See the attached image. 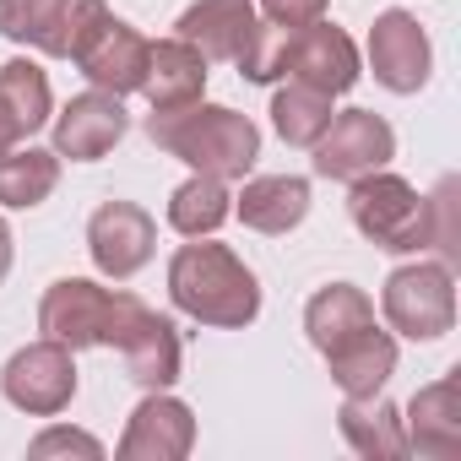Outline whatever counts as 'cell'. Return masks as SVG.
I'll use <instances>...</instances> for the list:
<instances>
[{"label": "cell", "instance_id": "obj_9", "mask_svg": "<svg viewBox=\"0 0 461 461\" xmlns=\"http://www.w3.org/2000/svg\"><path fill=\"white\" fill-rule=\"evenodd\" d=\"M375 55H380V77L391 87H412L423 77V39L407 17H385L375 33Z\"/></svg>", "mask_w": 461, "mask_h": 461}, {"label": "cell", "instance_id": "obj_6", "mask_svg": "<svg viewBox=\"0 0 461 461\" xmlns=\"http://www.w3.org/2000/svg\"><path fill=\"white\" fill-rule=\"evenodd\" d=\"M114 315V299H104V294H93V283H60L55 288V299L44 304V326L55 331V337H98V326Z\"/></svg>", "mask_w": 461, "mask_h": 461}, {"label": "cell", "instance_id": "obj_10", "mask_svg": "<svg viewBox=\"0 0 461 461\" xmlns=\"http://www.w3.org/2000/svg\"><path fill=\"white\" fill-rule=\"evenodd\" d=\"M82 6V0H0V28H6L12 39H44V23H60L71 28V55H77V39L82 28L71 23V12Z\"/></svg>", "mask_w": 461, "mask_h": 461}, {"label": "cell", "instance_id": "obj_4", "mask_svg": "<svg viewBox=\"0 0 461 461\" xmlns=\"http://www.w3.org/2000/svg\"><path fill=\"white\" fill-rule=\"evenodd\" d=\"M71 364L55 353V348H39V353H28V358H17L12 364V380H6V391L23 402V407H39V412H55L66 396H71Z\"/></svg>", "mask_w": 461, "mask_h": 461}, {"label": "cell", "instance_id": "obj_14", "mask_svg": "<svg viewBox=\"0 0 461 461\" xmlns=\"http://www.w3.org/2000/svg\"><path fill=\"white\" fill-rule=\"evenodd\" d=\"M222 217V195H217V185H185L179 190V201H174V222L179 228H190V234H195V228L206 222H217Z\"/></svg>", "mask_w": 461, "mask_h": 461}, {"label": "cell", "instance_id": "obj_12", "mask_svg": "<svg viewBox=\"0 0 461 461\" xmlns=\"http://www.w3.org/2000/svg\"><path fill=\"white\" fill-rule=\"evenodd\" d=\"M304 212V185L299 179H267L245 195V217L256 228H288Z\"/></svg>", "mask_w": 461, "mask_h": 461}, {"label": "cell", "instance_id": "obj_11", "mask_svg": "<svg viewBox=\"0 0 461 461\" xmlns=\"http://www.w3.org/2000/svg\"><path fill=\"white\" fill-rule=\"evenodd\" d=\"M158 66H163V77H152V82H147V93L158 98V109H174V104H185V98H195V93H201L206 66H201L185 44H163V50H158Z\"/></svg>", "mask_w": 461, "mask_h": 461}, {"label": "cell", "instance_id": "obj_5", "mask_svg": "<svg viewBox=\"0 0 461 461\" xmlns=\"http://www.w3.org/2000/svg\"><path fill=\"white\" fill-rule=\"evenodd\" d=\"M380 195H385V206H375L369 195L353 201V212H358V222H364V234L385 240L391 250H412V245H418V201H412L407 185H396V179H385Z\"/></svg>", "mask_w": 461, "mask_h": 461}, {"label": "cell", "instance_id": "obj_8", "mask_svg": "<svg viewBox=\"0 0 461 461\" xmlns=\"http://www.w3.org/2000/svg\"><path fill=\"white\" fill-rule=\"evenodd\" d=\"M120 131H125L120 104H109V98H82V104L60 120V147H66L71 158H98Z\"/></svg>", "mask_w": 461, "mask_h": 461}, {"label": "cell", "instance_id": "obj_2", "mask_svg": "<svg viewBox=\"0 0 461 461\" xmlns=\"http://www.w3.org/2000/svg\"><path fill=\"white\" fill-rule=\"evenodd\" d=\"M152 136H163L174 152H185L190 163H212L222 174H234L250 163L256 152V131L240 120V114H228V109H206V114H190V131L168 125V120H152Z\"/></svg>", "mask_w": 461, "mask_h": 461}, {"label": "cell", "instance_id": "obj_1", "mask_svg": "<svg viewBox=\"0 0 461 461\" xmlns=\"http://www.w3.org/2000/svg\"><path fill=\"white\" fill-rule=\"evenodd\" d=\"M174 299L206 321H245L256 315V283L250 272L234 267V256H222L212 245L185 250L174 261Z\"/></svg>", "mask_w": 461, "mask_h": 461}, {"label": "cell", "instance_id": "obj_13", "mask_svg": "<svg viewBox=\"0 0 461 461\" xmlns=\"http://www.w3.org/2000/svg\"><path fill=\"white\" fill-rule=\"evenodd\" d=\"M50 185H55V163L44 152H23L12 163H0V201L12 206H33Z\"/></svg>", "mask_w": 461, "mask_h": 461}, {"label": "cell", "instance_id": "obj_15", "mask_svg": "<svg viewBox=\"0 0 461 461\" xmlns=\"http://www.w3.org/2000/svg\"><path fill=\"white\" fill-rule=\"evenodd\" d=\"M267 6H272L277 17H288V23H304V17L321 12V0H267Z\"/></svg>", "mask_w": 461, "mask_h": 461}, {"label": "cell", "instance_id": "obj_3", "mask_svg": "<svg viewBox=\"0 0 461 461\" xmlns=\"http://www.w3.org/2000/svg\"><path fill=\"white\" fill-rule=\"evenodd\" d=\"M77 55H82V66L98 77V82H109V87H136L141 82V60H147V44L125 28V23H98L82 44H77Z\"/></svg>", "mask_w": 461, "mask_h": 461}, {"label": "cell", "instance_id": "obj_7", "mask_svg": "<svg viewBox=\"0 0 461 461\" xmlns=\"http://www.w3.org/2000/svg\"><path fill=\"white\" fill-rule=\"evenodd\" d=\"M385 147H391L385 125H375L369 114H348V120L326 136V147H321V168H326V174H353L358 163H380Z\"/></svg>", "mask_w": 461, "mask_h": 461}]
</instances>
